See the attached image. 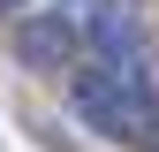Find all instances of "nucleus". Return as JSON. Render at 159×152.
I'll return each instance as SVG.
<instances>
[{
	"label": "nucleus",
	"mask_w": 159,
	"mask_h": 152,
	"mask_svg": "<svg viewBox=\"0 0 159 152\" xmlns=\"http://www.w3.org/2000/svg\"><path fill=\"white\" fill-rule=\"evenodd\" d=\"M68 114L91 129V137H106V145H144V122H152V114H144V91L98 76L91 61L68 69Z\"/></svg>",
	"instance_id": "obj_1"
},
{
	"label": "nucleus",
	"mask_w": 159,
	"mask_h": 152,
	"mask_svg": "<svg viewBox=\"0 0 159 152\" xmlns=\"http://www.w3.org/2000/svg\"><path fill=\"white\" fill-rule=\"evenodd\" d=\"M8 46H15V61H23L30 76H53V69H68L76 53H84V38H76L68 15H15Z\"/></svg>",
	"instance_id": "obj_2"
},
{
	"label": "nucleus",
	"mask_w": 159,
	"mask_h": 152,
	"mask_svg": "<svg viewBox=\"0 0 159 152\" xmlns=\"http://www.w3.org/2000/svg\"><path fill=\"white\" fill-rule=\"evenodd\" d=\"M144 145H152V152H159V122H152V129H144Z\"/></svg>",
	"instance_id": "obj_3"
},
{
	"label": "nucleus",
	"mask_w": 159,
	"mask_h": 152,
	"mask_svg": "<svg viewBox=\"0 0 159 152\" xmlns=\"http://www.w3.org/2000/svg\"><path fill=\"white\" fill-rule=\"evenodd\" d=\"M76 8H84V0H61V15H76Z\"/></svg>",
	"instance_id": "obj_4"
}]
</instances>
